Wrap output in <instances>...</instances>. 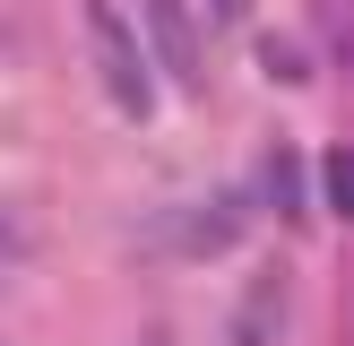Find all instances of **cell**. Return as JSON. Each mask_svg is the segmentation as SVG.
Returning a JSON list of instances; mask_svg holds the SVG:
<instances>
[{"label": "cell", "instance_id": "cell-3", "mask_svg": "<svg viewBox=\"0 0 354 346\" xmlns=\"http://www.w3.org/2000/svg\"><path fill=\"white\" fill-rule=\"evenodd\" d=\"M242 346H286V286L277 277H259L242 303Z\"/></svg>", "mask_w": 354, "mask_h": 346}, {"label": "cell", "instance_id": "cell-6", "mask_svg": "<svg viewBox=\"0 0 354 346\" xmlns=\"http://www.w3.org/2000/svg\"><path fill=\"white\" fill-rule=\"evenodd\" d=\"M147 346H173V338H165V329H147Z\"/></svg>", "mask_w": 354, "mask_h": 346}, {"label": "cell", "instance_id": "cell-4", "mask_svg": "<svg viewBox=\"0 0 354 346\" xmlns=\"http://www.w3.org/2000/svg\"><path fill=\"white\" fill-rule=\"evenodd\" d=\"M268 190H277V208H286V217H303V165H294V147L268 165Z\"/></svg>", "mask_w": 354, "mask_h": 346}, {"label": "cell", "instance_id": "cell-2", "mask_svg": "<svg viewBox=\"0 0 354 346\" xmlns=\"http://www.w3.org/2000/svg\"><path fill=\"white\" fill-rule=\"evenodd\" d=\"M138 9H147V35H156V61H165V78L207 86V78H199V35H190V9H182V0H138Z\"/></svg>", "mask_w": 354, "mask_h": 346}, {"label": "cell", "instance_id": "cell-1", "mask_svg": "<svg viewBox=\"0 0 354 346\" xmlns=\"http://www.w3.org/2000/svg\"><path fill=\"white\" fill-rule=\"evenodd\" d=\"M78 9H86V44H95V69H104V86H113V104L121 113H147L156 78H147V52H138L130 17H121L113 0H78Z\"/></svg>", "mask_w": 354, "mask_h": 346}, {"label": "cell", "instance_id": "cell-5", "mask_svg": "<svg viewBox=\"0 0 354 346\" xmlns=\"http://www.w3.org/2000/svg\"><path fill=\"white\" fill-rule=\"evenodd\" d=\"M17 242H26V225H17V217H0V260H9Z\"/></svg>", "mask_w": 354, "mask_h": 346}]
</instances>
